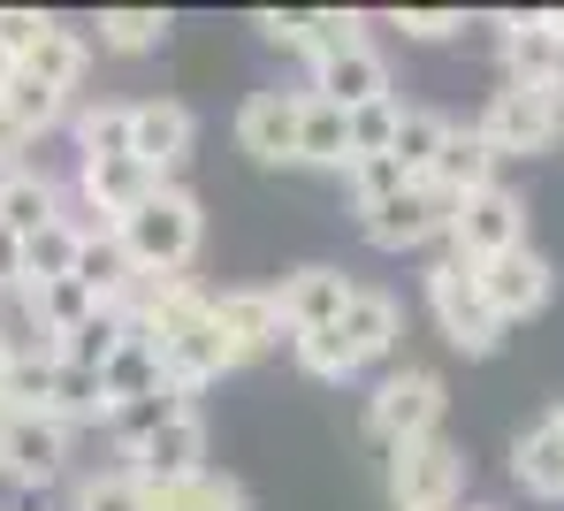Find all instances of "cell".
Returning <instances> with one entry per match:
<instances>
[{
	"label": "cell",
	"mask_w": 564,
	"mask_h": 511,
	"mask_svg": "<svg viewBox=\"0 0 564 511\" xmlns=\"http://www.w3.org/2000/svg\"><path fill=\"white\" fill-rule=\"evenodd\" d=\"M115 237H122V252H130L138 283H169V275H184L191 260H198L206 214H198V199H191L184 184H161L138 214H122V221H115Z\"/></svg>",
	"instance_id": "1"
},
{
	"label": "cell",
	"mask_w": 564,
	"mask_h": 511,
	"mask_svg": "<svg viewBox=\"0 0 564 511\" xmlns=\"http://www.w3.org/2000/svg\"><path fill=\"white\" fill-rule=\"evenodd\" d=\"M427 313H435L443 344L466 351V359H488V351L503 344V320H496V306H488L480 275H473L466 260H451V252L427 268Z\"/></svg>",
	"instance_id": "2"
},
{
	"label": "cell",
	"mask_w": 564,
	"mask_h": 511,
	"mask_svg": "<svg viewBox=\"0 0 564 511\" xmlns=\"http://www.w3.org/2000/svg\"><path fill=\"white\" fill-rule=\"evenodd\" d=\"M458 489H466V450L451 435H420V443L389 450V497H397V511H458Z\"/></svg>",
	"instance_id": "3"
},
{
	"label": "cell",
	"mask_w": 564,
	"mask_h": 511,
	"mask_svg": "<svg viewBox=\"0 0 564 511\" xmlns=\"http://www.w3.org/2000/svg\"><path fill=\"white\" fill-rule=\"evenodd\" d=\"M443 405H451V398H443V374H427V367H397V374H381L375 398H367V427L397 450V443L443 435Z\"/></svg>",
	"instance_id": "4"
},
{
	"label": "cell",
	"mask_w": 564,
	"mask_h": 511,
	"mask_svg": "<svg viewBox=\"0 0 564 511\" xmlns=\"http://www.w3.org/2000/svg\"><path fill=\"white\" fill-rule=\"evenodd\" d=\"M451 260H466V268H488V260H503V252H519L527 244V199L519 192H473V199L451 206Z\"/></svg>",
	"instance_id": "5"
},
{
	"label": "cell",
	"mask_w": 564,
	"mask_h": 511,
	"mask_svg": "<svg viewBox=\"0 0 564 511\" xmlns=\"http://www.w3.org/2000/svg\"><path fill=\"white\" fill-rule=\"evenodd\" d=\"M503 161L511 153H550L564 138V100L557 93H527V85H503V93H488V107H480V122H473Z\"/></svg>",
	"instance_id": "6"
},
{
	"label": "cell",
	"mask_w": 564,
	"mask_h": 511,
	"mask_svg": "<svg viewBox=\"0 0 564 511\" xmlns=\"http://www.w3.org/2000/svg\"><path fill=\"white\" fill-rule=\"evenodd\" d=\"M69 427L54 420V412H8L0 420V474L15 481V489H46V481H62L69 474Z\"/></svg>",
	"instance_id": "7"
},
{
	"label": "cell",
	"mask_w": 564,
	"mask_h": 511,
	"mask_svg": "<svg viewBox=\"0 0 564 511\" xmlns=\"http://www.w3.org/2000/svg\"><path fill=\"white\" fill-rule=\"evenodd\" d=\"M359 229H367V244L375 252H412V244H427V237H443L451 229V199L435 192V184H404L397 199H381L359 214Z\"/></svg>",
	"instance_id": "8"
},
{
	"label": "cell",
	"mask_w": 564,
	"mask_h": 511,
	"mask_svg": "<svg viewBox=\"0 0 564 511\" xmlns=\"http://www.w3.org/2000/svg\"><path fill=\"white\" fill-rule=\"evenodd\" d=\"M214 336H221V351H229V367H252V359H268L282 336V306L275 291H214Z\"/></svg>",
	"instance_id": "9"
},
{
	"label": "cell",
	"mask_w": 564,
	"mask_h": 511,
	"mask_svg": "<svg viewBox=\"0 0 564 511\" xmlns=\"http://www.w3.org/2000/svg\"><path fill=\"white\" fill-rule=\"evenodd\" d=\"M161 184H169V176H153V168L130 161V153H115V161H77V214H99V229H115L122 214H138Z\"/></svg>",
	"instance_id": "10"
},
{
	"label": "cell",
	"mask_w": 564,
	"mask_h": 511,
	"mask_svg": "<svg viewBox=\"0 0 564 511\" xmlns=\"http://www.w3.org/2000/svg\"><path fill=\"white\" fill-rule=\"evenodd\" d=\"M473 275H480V291H488V306H496L503 328L557 298V268H550L534 244H519V252H503V260H488V268H473Z\"/></svg>",
	"instance_id": "11"
},
{
	"label": "cell",
	"mask_w": 564,
	"mask_h": 511,
	"mask_svg": "<svg viewBox=\"0 0 564 511\" xmlns=\"http://www.w3.org/2000/svg\"><path fill=\"white\" fill-rule=\"evenodd\" d=\"M297 122H305V93H252L237 107V145L260 168H282V161H297Z\"/></svg>",
	"instance_id": "12"
},
{
	"label": "cell",
	"mask_w": 564,
	"mask_h": 511,
	"mask_svg": "<svg viewBox=\"0 0 564 511\" xmlns=\"http://www.w3.org/2000/svg\"><path fill=\"white\" fill-rule=\"evenodd\" d=\"M351 275L344 268H297V275H282L275 306H282V328L290 336H313V328H336L344 320V306H351Z\"/></svg>",
	"instance_id": "13"
},
{
	"label": "cell",
	"mask_w": 564,
	"mask_h": 511,
	"mask_svg": "<svg viewBox=\"0 0 564 511\" xmlns=\"http://www.w3.org/2000/svg\"><path fill=\"white\" fill-rule=\"evenodd\" d=\"M313 100L344 107V115H359V107H375V100H397L389 93V62H381L367 39L344 46V54H328V62H313Z\"/></svg>",
	"instance_id": "14"
},
{
	"label": "cell",
	"mask_w": 564,
	"mask_h": 511,
	"mask_svg": "<svg viewBox=\"0 0 564 511\" xmlns=\"http://www.w3.org/2000/svg\"><path fill=\"white\" fill-rule=\"evenodd\" d=\"M198 122H191L184 100H130V161H145L153 176H169L191 153Z\"/></svg>",
	"instance_id": "15"
},
{
	"label": "cell",
	"mask_w": 564,
	"mask_h": 511,
	"mask_svg": "<svg viewBox=\"0 0 564 511\" xmlns=\"http://www.w3.org/2000/svg\"><path fill=\"white\" fill-rule=\"evenodd\" d=\"M130 474L145 481V489H169V481H191V474H206V420L198 412H176L138 458H130Z\"/></svg>",
	"instance_id": "16"
},
{
	"label": "cell",
	"mask_w": 564,
	"mask_h": 511,
	"mask_svg": "<svg viewBox=\"0 0 564 511\" xmlns=\"http://www.w3.org/2000/svg\"><path fill=\"white\" fill-rule=\"evenodd\" d=\"M161 367H169V390H176V398H198L206 382L229 374V351H221V336H214V306H206V320H191V328H176V336L161 344Z\"/></svg>",
	"instance_id": "17"
},
{
	"label": "cell",
	"mask_w": 564,
	"mask_h": 511,
	"mask_svg": "<svg viewBox=\"0 0 564 511\" xmlns=\"http://www.w3.org/2000/svg\"><path fill=\"white\" fill-rule=\"evenodd\" d=\"M557 54H564V39L550 31V15H503V69H511V85L550 93L557 85Z\"/></svg>",
	"instance_id": "18"
},
{
	"label": "cell",
	"mask_w": 564,
	"mask_h": 511,
	"mask_svg": "<svg viewBox=\"0 0 564 511\" xmlns=\"http://www.w3.org/2000/svg\"><path fill=\"white\" fill-rule=\"evenodd\" d=\"M496 168H503V153L480 138V130H466V122H451V145H443V161H435V192L458 206V199H473V192H496Z\"/></svg>",
	"instance_id": "19"
},
{
	"label": "cell",
	"mask_w": 564,
	"mask_h": 511,
	"mask_svg": "<svg viewBox=\"0 0 564 511\" xmlns=\"http://www.w3.org/2000/svg\"><path fill=\"white\" fill-rule=\"evenodd\" d=\"M511 481H519L527 497L564 504V420H557V412H550V420H534V427L511 443Z\"/></svg>",
	"instance_id": "20"
},
{
	"label": "cell",
	"mask_w": 564,
	"mask_h": 511,
	"mask_svg": "<svg viewBox=\"0 0 564 511\" xmlns=\"http://www.w3.org/2000/svg\"><path fill=\"white\" fill-rule=\"evenodd\" d=\"M99 390H107V412L115 405H138V398H153V390H169V367H161V344H145L138 328H130V344L99 367Z\"/></svg>",
	"instance_id": "21"
},
{
	"label": "cell",
	"mask_w": 564,
	"mask_h": 511,
	"mask_svg": "<svg viewBox=\"0 0 564 511\" xmlns=\"http://www.w3.org/2000/svg\"><path fill=\"white\" fill-rule=\"evenodd\" d=\"M77 283L93 291L99 306H130V291H138V268H130V252H122V237H115V229H85Z\"/></svg>",
	"instance_id": "22"
},
{
	"label": "cell",
	"mask_w": 564,
	"mask_h": 511,
	"mask_svg": "<svg viewBox=\"0 0 564 511\" xmlns=\"http://www.w3.org/2000/svg\"><path fill=\"white\" fill-rule=\"evenodd\" d=\"M85 214H62V221H46L39 237H23V283H62V275H77V252H85Z\"/></svg>",
	"instance_id": "23"
},
{
	"label": "cell",
	"mask_w": 564,
	"mask_h": 511,
	"mask_svg": "<svg viewBox=\"0 0 564 511\" xmlns=\"http://www.w3.org/2000/svg\"><path fill=\"white\" fill-rule=\"evenodd\" d=\"M46 221H62V184L39 176V168H8V184H0V229L39 237Z\"/></svg>",
	"instance_id": "24"
},
{
	"label": "cell",
	"mask_w": 564,
	"mask_h": 511,
	"mask_svg": "<svg viewBox=\"0 0 564 511\" xmlns=\"http://www.w3.org/2000/svg\"><path fill=\"white\" fill-rule=\"evenodd\" d=\"M336 328H344L351 359H359V367H375V359H389V344H397V328H404V320H397V298H389V291H351V306H344Z\"/></svg>",
	"instance_id": "25"
},
{
	"label": "cell",
	"mask_w": 564,
	"mask_h": 511,
	"mask_svg": "<svg viewBox=\"0 0 564 511\" xmlns=\"http://www.w3.org/2000/svg\"><path fill=\"white\" fill-rule=\"evenodd\" d=\"M85 69H93V46H85L77 31H62V23L23 54V77H39V85H46V93H62V100L85 85Z\"/></svg>",
	"instance_id": "26"
},
{
	"label": "cell",
	"mask_w": 564,
	"mask_h": 511,
	"mask_svg": "<svg viewBox=\"0 0 564 511\" xmlns=\"http://www.w3.org/2000/svg\"><path fill=\"white\" fill-rule=\"evenodd\" d=\"M297 161H313V168H351V115L328 100H313L305 93V122H297Z\"/></svg>",
	"instance_id": "27"
},
{
	"label": "cell",
	"mask_w": 564,
	"mask_h": 511,
	"mask_svg": "<svg viewBox=\"0 0 564 511\" xmlns=\"http://www.w3.org/2000/svg\"><path fill=\"white\" fill-rule=\"evenodd\" d=\"M443 145H451V115H435V107H404V122H397V168L412 176V184H427L435 176V161H443Z\"/></svg>",
	"instance_id": "28"
},
{
	"label": "cell",
	"mask_w": 564,
	"mask_h": 511,
	"mask_svg": "<svg viewBox=\"0 0 564 511\" xmlns=\"http://www.w3.org/2000/svg\"><path fill=\"white\" fill-rule=\"evenodd\" d=\"M122 344H130V306H99L93 320H85V328H69V336H62L54 351H62L69 367H85V374H99V367H107V359H115Z\"/></svg>",
	"instance_id": "29"
},
{
	"label": "cell",
	"mask_w": 564,
	"mask_h": 511,
	"mask_svg": "<svg viewBox=\"0 0 564 511\" xmlns=\"http://www.w3.org/2000/svg\"><path fill=\"white\" fill-rule=\"evenodd\" d=\"M153 511H252L245 497V481L237 474H191V481H169V489H153Z\"/></svg>",
	"instance_id": "30"
},
{
	"label": "cell",
	"mask_w": 564,
	"mask_h": 511,
	"mask_svg": "<svg viewBox=\"0 0 564 511\" xmlns=\"http://www.w3.org/2000/svg\"><path fill=\"white\" fill-rule=\"evenodd\" d=\"M176 412H191V398H176V390H153V398H138V405H115V412H107V435L122 443V458H138V450H145V443H153V435H161Z\"/></svg>",
	"instance_id": "31"
},
{
	"label": "cell",
	"mask_w": 564,
	"mask_h": 511,
	"mask_svg": "<svg viewBox=\"0 0 564 511\" xmlns=\"http://www.w3.org/2000/svg\"><path fill=\"white\" fill-rule=\"evenodd\" d=\"M169 8H107L99 15V46L107 54H153V46H169Z\"/></svg>",
	"instance_id": "32"
},
{
	"label": "cell",
	"mask_w": 564,
	"mask_h": 511,
	"mask_svg": "<svg viewBox=\"0 0 564 511\" xmlns=\"http://www.w3.org/2000/svg\"><path fill=\"white\" fill-rule=\"evenodd\" d=\"M46 412H54L69 435H77L85 420H107V390H99V374H85V367L62 359V367H54V390H46Z\"/></svg>",
	"instance_id": "33"
},
{
	"label": "cell",
	"mask_w": 564,
	"mask_h": 511,
	"mask_svg": "<svg viewBox=\"0 0 564 511\" xmlns=\"http://www.w3.org/2000/svg\"><path fill=\"white\" fill-rule=\"evenodd\" d=\"M344 46H359V15H351V8L290 15V54H305V62H328V54H344Z\"/></svg>",
	"instance_id": "34"
},
{
	"label": "cell",
	"mask_w": 564,
	"mask_h": 511,
	"mask_svg": "<svg viewBox=\"0 0 564 511\" xmlns=\"http://www.w3.org/2000/svg\"><path fill=\"white\" fill-rule=\"evenodd\" d=\"M0 115H8L23 138H46V130L69 115V100H62V93H46L39 77H23V69H15V77H8V93H0Z\"/></svg>",
	"instance_id": "35"
},
{
	"label": "cell",
	"mask_w": 564,
	"mask_h": 511,
	"mask_svg": "<svg viewBox=\"0 0 564 511\" xmlns=\"http://www.w3.org/2000/svg\"><path fill=\"white\" fill-rule=\"evenodd\" d=\"M69 511H153V489L130 474V466H107V474H85Z\"/></svg>",
	"instance_id": "36"
},
{
	"label": "cell",
	"mask_w": 564,
	"mask_h": 511,
	"mask_svg": "<svg viewBox=\"0 0 564 511\" xmlns=\"http://www.w3.org/2000/svg\"><path fill=\"white\" fill-rule=\"evenodd\" d=\"M115 153H130V107L93 100L77 115V161H115Z\"/></svg>",
	"instance_id": "37"
},
{
	"label": "cell",
	"mask_w": 564,
	"mask_h": 511,
	"mask_svg": "<svg viewBox=\"0 0 564 511\" xmlns=\"http://www.w3.org/2000/svg\"><path fill=\"white\" fill-rule=\"evenodd\" d=\"M290 351H297V367H305L313 382H351V374H359V359H351L344 328H313V336H290Z\"/></svg>",
	"instance_id": "38"
},
{
	"label": "cell",
	"mask_w": 564,
	"mask_h": 511,
	"mask_svg": "<svg viewBox=\"0 0 564 511\" xmlns=\"http://www.w3.org/2000/svg\"><path fill=\"white\" fill-rule=\"evenodd\" d=\"M397 122H404V107L397 100H375L351 115V161H381V153H397Z\"/></svg>",
	"instance_id": "39"
},
{
	"label": "cell",
	"mask_w": 564,
	"mask_h": 511,
	"mask_svg": "<svg viewBox=\"0 0 564 511\" xmlns=\"http://www.w3.org/2000/svg\"><path fill=\"white\" fill-rule=\"evenodd\" d=\"M344 184H351V199H359V214H367V206L397 199V192H404L412 176H404V168H397V161L381 153V161H351V168H344Z\"/></svg>",
	"instance_id": "40"
},
{
	"label": "cell",
	"mask_w": 564,
	"mask_h": 511,
	"mask_svg": "<svg viewBox=\"0 0 564 511\" xmlns=\"http://www.w3.org/2000/svg\"><path fill=\"white\" fill-rule=\"evenodd\" d=\"M46 31H54V15H39V8H0V46L15 54V69H23V54H31Z\"/></svg>",
	"instance_id": "41"
},
{
	"label": "cell",
	"mask_w": 564,
	"mask_h": 511,
	"mask_svg": "<svg viewBox=\"0 0 564 511\" xmlns=\"http://www.w3.org/2000/svg\"><path fill=\"white\" fill-rule=\"evenodd\" d=\"M397 31H404V39H458L466 15H458V8H397Z\"/></svg>",
	"instance_id": "42"
},
{
	"label": "cell",
	"mask_w": 564,
	"mask_h": 511,
	"mask_svg": "<svg viewBox=\"0 0 564 511\" xmlns=\"http://www.w3.org/2000/svg\"><path fill=\"white\" fill-rule=\"evenodd\" d=\"M15 291H23V237L0 229V298H15Z\"/></svg>",
	"instance_id": "43"
},
{
	"label": "cell",
	"mask_w": 564,
	"mask_h": 511,
	"mask_svg": "<svg viewBox=\"0 0 564 511\" xmlns=\"http://www.w3.org/2000/svg\"><path fill=\"white\" fill-rule=\"evenodd\" d=\"M23 145H31V138H23V130H15V122H8V115H0V168H23V161H15V153H23Z\"/></svg>",
	"instance_id": "44"
},
{
	"label": "cell",
	"mask_w": 564,
	"mask_h": 511,
	"mask_svg": "<svg viewBox=\"0 0 564 511\" xmlns=\"http://www.w3.org/2000/svg\"><path fill=\"white\" fill-rule=\"evenodd\" d=\"M8 77H15V54H8V46H0V93H8Z\"/></svg>",
	"instance_id": "45"
},
{
	"label": "cell",
	"mask_w": 564,
	"mask_h": 511,
	"mask_svg": "<svg viewBox=\"0 0 564 511\" xmlns=\"http://www.w3.org/2000/svg\"><path fill=\"white\" fill-rule=\"evenodd\" d=\"M8 351H15V336H8V320H0V367H8Z\"/></svg>",
	"instance_id": "46"
},
{
	"label": "cell",
	"mask_w": 564,
	"mask_h": 511,
	"mask_svg": "<svg viewBox=\"0 0 564 511\" xmlns=\"http://www.w3.org/2000/svg\"><path fill=\"white\" fill-rule=\"evenodd\" d=\"M8 412H15V405H8V374H0V420H8Z\"/></svg>",
	"instance_id": "47"
},
{
	"label": "cell",
	"mask_w": 564,
	"mask_h": 511,
	"mask_svg": "<svg viewBox=\"0 0 564 511\" xmlns=\"http://www.w3.org/2000/svg\"><path fill=\"white\" fill-rule=\"evenodd\" d=\"M0 184H8V168H0Z\"/></svg>",
	"instance_id": "48"
},
{
	"label": "cell",
	"mask_w": 564,
	"mask_h": 511,
	"mask_svg": "<svg viewBox=\"0 0 564 511\" xmlns=\"http://www.w3.org/2000/svg\"><path fill=\"white\" fill-rule=\"evenodd\" d=\"M473 511H488V504H473Z\"/></svg>",
	"instance_id": "49"
},
{
	"label": "cell",
	"mask_w": 564,
	"mask_h": 511,
	"mask_svg": "<svg viewBox=\"0 0 564 511\" xmlns=\"http://www.w3.org/2000/svg\"><path fill=\"white\" fill-rule=\"evenodd\" d=\"M557 420H564V405H557Z\"/></svg>",
	"instance_id": "50"
}]
</instances>
